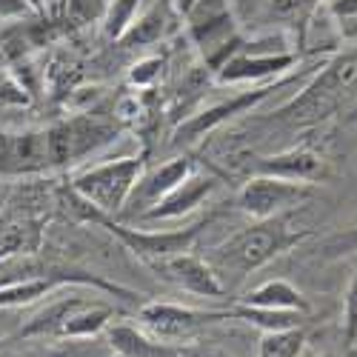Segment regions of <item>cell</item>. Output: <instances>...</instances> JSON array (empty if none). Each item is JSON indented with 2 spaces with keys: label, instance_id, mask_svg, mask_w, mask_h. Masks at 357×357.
Instances as JSON below:
<instances>
[{
  "label": "cell",
  "instance_id": "cell-1",
  "mask_svg": "<svg viewBox=\"0 0 357 357\" xmlns=\"http://www.w3.org/2000/svg\"><path fill=\"white\" fill-rule=\"evenodd\" d=\"M303 237H306V231L289 229V220L283 215L272 218V220H257L255 226L237 231L234 237H229L223 246H218L209 255V263H212V269L218 272L220 280L231 278L237 283V280H243L246 275L263 269L266 263L275 260L289 246L301 243Z\"/></svg>",
  "mask_w": 357,
  "mask_h": 357
},
{
  "label": "cell",
  "instance_id": "cell-2",
  "mask_svg": "<svg viewBox=\"0 0 357 357\" xmlns=\"http://www.w3.org/2000/svg\"><path fill=\"white\" fill-rule=\"evenodd\" d=\"M357 95V52L332 57L320 75L297 98L280 106L275 114L291 123H314L340 109L343 100Z\"/></svg>",
  "mask_w": 357,
  "mask_h": 357
},
{
  "label": "cell",
  "instance_id": "cell-3",
  "mask_svg": "<svg viewBox=\"0 0 357 357\" xmlns=\"http://www.w3.org/2000/svg\"><path fill=\"white\" fill-rule=\"evenodd\" d=\"M140 174H143L140 158H117L75 172L69 189L92 206L95 212L106 218H117L126 209L129 195L140 181Z\"/></svg>",
  "mask_w": 357,
  "mask_h": 357
},
{
  "label": "cell",
  "instance_id": "cell-4",
  "mask_svg": "<svg viewBox=\"0 0 357 357\" xmlns=\"http://www.w3.org/2000/svg\"><path fill=\"white\" fill-rule=\"evenodd\" d=\"M69 197L77 203V209L86 220L92 223H100L103 229H109L117 241H121L129 252H135L140 260H146L149 266L152 263H160V260H169L174 255H183L192 249V243L197 241V234L203 229V223H195V226H186V229H172V231H149V229H129L123 223H114L112 218L95 212L92 206L86 200H80L72 189H69Z\"/></svg>",
  "mask_w": 357,
  "mask_h": 357
},
{
  "label": "cell",
  "instance_id": "cell-5",
  "mask_svg": "<svg viewBox=\"0 0 357 357\" xmlns=\"http://www.w3.org/2000/svg\"><path fill=\"white\" fill-rule=\"evenodd\" d=\"M46 137H49L52 166H69L86 155H95L98 149L109 146L117 137V126L103 121V117L77 114L46 129Z\"/></svg>",
  "mask_w": 357,
  "mask_h": 357
},
{
  "label": "cell",
  "instance_id": "cell-6",
  "mask_svg": "<svg viewBox=\"0 0 357 357\" xmlns=\"http://www.w3.org/2000/svg\"><path fill=\"white\" fill-rule=\"evenodd\" d=\"M309 195H312L309 183L283 181V177L275 174H252L237 192V209L249 215L252 220H272L294 209L297 203L309 200Z\"/></svg>",
  "mask_w": 357,
  "mask_h": 357
},
{
  "label": "cell",
  "instance_id": "cell-7",
  "mask_svg": "<svg viewBox=\"0 0 357 357\" xmlns=\"http://www.w3.org/2000/svg\"><path fill=\"white\" fill-rule=\"evenodd\" d=\"M140 323L149 329V335L166 340V343H183L203 326L229 320V312H197L181 303H146L137 312Z\"/></svg>",
  "mask_w": 357,
  "mask_h": 357
},
{
  "label": "cell",
  "instance_id": "cell-8",
  "mask_svg": "<svg viewBox=\"0 0 357 357\" xmlns=\"http://www.w3.org/2000/svg\"><path fill=\"white\" fill-rule=\"evenodd\" d=\"M152 269L163 280L181 286L183 291L197 294V297H212V301H220V297L229 294V289L223 286V280L212 269V263L192 255V252H183V255H174L169 260L152 263Z\"/></svg>",
  "mask_w": 357,
  "mask_h": 357
},
{
  "label": "cell",
  "instance_id": "cell-9",
  "mask_svg": "<svg viewBox=\"0 0 357 357\" xmlns=\"http://www.w3.org/2000/svg\"><path fill=\"white\" fill-rule=\"evenodd\" d=\"M286 80H278V83H266V86H255V89H249V92H241V95H234V98H229V100H220V103H212V106H206L203 112H197V114H192L189 121H183L181 126H177V132H174V140L177 143H189V140H197V137H203L206 132H212V129H218L220 123H226V121H231L234 114H241V112H246V109H252V106H257L260 100H266L278 86H283Z\"/></svg>",
  "mask_w": 357,
  "mask_h": 357
},
{
  "label": "cell",
  "instance_id": "cell-10",
  "mask_svg": "<svg viewBox=\"0 0 357 357\" xmlns=\"http://www.w3.org/2000/svg\"><path fill=\"white\" fill-rule=\"evenodd\" d=\"M192 172H195V166H192L189 158H172L169 163H163V166H158V169H152V172L140 174V181L135 183V189H132V195H129V203H126V209H123L121 215H126V218H140L146 209H152V206H155L160 197H166L174 186H181Z\"/></svg>",
  "mask_w": 357,
  "mask_h": 357
},
{
  "label": "cell",
  "instance_id": "cell-11",
  "mask_svg": "<svg viewBox=\"0 0 357 357\" xmlns=\"http://www.w3.org/2000/svg\"><path fill=\"white\" fill-rule=\"evenodd\" d=\"M297 63L291 52H234L218 69V83H257L289 72Z\"/></svg>",
  "mask_w": 357,
  "mask_h": 357
},
{
  "label": "cell",
  "instance_id": "cell-12",
  "mask_svg": "<svg viewBox=\"0 0 357 357\" xmlns=\"http://www.w3.org/2000/svg\"><path fill=\"white\" fill-rule=\"evenodd\" d=\"M218 177L215 174H197L192 172L181 186H174L166 197H160L152 209H146L140 215V220H174V218H183L189 212H195L197 206H203L209 200V195L218 189Z\"/></svg>",
  "mask_w": 357,
  "mask_h": 357
},
{
  "label": "cell",
  "instance_id": "cell-13",
  "mask_svg": "<svg viewBox=\"0 0 357 357\" xmlns=\"http://www.w3.org/2000/svg\"><path fill=\"white\" fill-rule=\"evenodd\" d=\"M257 174H275L283 181H297V183H312L323 177V160L312 149H286L280 155L257 158L255 163Z\"/></svg>",
  "mask_w": 357,
  "mask_h": 357
},
{
  "label": "cell",
  "instance_id": "cell-14",
  "mask_svg": "<svg viewBox=\"0 0 357 357\" xmlns=\"http://www.w3.org/2000/svg\"><path fill=\"white\" fill-rule=\"evenodd\" d=\"M106 340L114 354L121 357H177L181 343H166L152 335H143L129 323H109Z\"/></svg>",
  "mask_w": 357,
  "mask_h": 357
},
{
  "label": "cell",
  "instance_id": "cell-15",
  "mask_svg": "<svg viewBox=\"0 0 357 357\" xmlns=\"http://www.w3.org/2000/svg\"><path fill=\"white\" fill-rule=\"evenodd\" d=\"M241 303L263 306V309H289V312H303V314L312 312V303L306 301V294L297 286H291L289 280H280V278L255 286L252 291L243 294Z\"/></svg>",
  "mask_w": 357,
  "mask_h": 357
},
{
  "label": "cell",
  "instance_id": "cell-16",
  "mask_svg": "<svg viewBox=\"0 0 357 357\" xmlns=\"http://www.w3.org/2000/svg\"><path fill=\"white\" fill-rule=\"evenodd\" d=\"M83 303H86V297H80V294L61 297V301H54L46 309H40L35 317H29L20 326L17 337H26V340H32V337H57V335H61V329H63V323L69 320V314L75 309H80Z\"/></svg>",
  "mask_w": 357,
  "mask_h": 357
},
{
  "label": "cell",
  "instance_id": "cell-17",
  "mask_svg": "<svg viewBox=\"0 0 357 357\" xmlns=\"http://www.w3.org/2000/svg\"><path fill=\"white\" fill-rule=\"evenodd\" d=\"M49 137L46 132H20L12 140V174H38L49 169Z\"/></svg>",
  "mask_w": 357,
  "mask_h": 357
},
{
  "label": "cell",
  "instance_id": "cell-18",
  "mask_svg": "<svg viewBox=\"0 0 357 357\" xmlns=\"http://www.w3.org/2000/svg\"><path fill=\"white\" fill-rule=\"evenodd\" d=\"M114 317V309L98 301H86L80 309H75L69 314V320L63 323V329L57 337H72V340H83V337H95L100 332L109 329V323Z\"/></svg>",
  "mask_w": 357,
  "mask_h": 357
},
{
  "label": "cell",
  "instance_id": "cell-19",
  "mask_svg": "<svg viewBox=\"0 0 357 357\" xmlns=\"http://www.w3.org/2000/svg\"><path fill=\"white\" fill-rule=\"evenodd\" d=\"M229 317L243 320L249 326H257L263 332H280V329H297L303 326L306 314L303 312H289V309H263V306H249V303H234L229 309Z\"/></svg>",
  "mask_w": 357,
  "mask_h": 357
},
{
  "label": "cell",
  "instance_id": "cell-20",
  "mask_svg": "<svg viewBox=\"0 0 357 357\" xmlns=\"http://www.w3.org/2000/svg\"><path fill=\"white\" fill-rule=\"evenodd\" d=\"M166 26H169V12L163 3L152 6L149 12H143L140 17H135L129 23L126 32L117 38V43H121L123 49H132V46H149V43H158L166 32Z\"/></svg>",
  "mask_w": 357,
  "mask_h": 357
},
{
  "label": "cell",
  "instance_id": "cell-21",
  "mask_svg": "<svg viewBox=\"0 0 357 357\" xmlns=\"http://www.w3.org/2000/svg\"><path fill=\"white\" fill-rule=\"evenodd\" d=\"M43 77H46L52 100H66L75 92V86L80 83V66L69 54H54L43 72Z\"/></svg>",
  "mask_w": 357,
  "mask_h": 357
},
{
  "label": "cell",
  "instance_id": "cell-22",
  "mask_svg": "<svg viewBox=\"0 0 357 357\" xmlns=\"http://www.w3.org/2000/svg\"><path fill=\"white\" fill-rule=\"evenodd\" d=\"M320 12V0H269V15L280 23L301 29V43H306L309 23Z\"/></svg>",
  "mask_w": 357,
  "mask_h": 357
},
{
  "label": "cell",
  "instance_id": "cell-23",
  "mask_svg": "<svg viewBox=\"0 0 357 357\" xmlns=\"http://www.w3.org/2000/svg\"><path fill=\"white\" fill-rule=\"evenodd\" d=\"M306 346L303 326L297 329H280V332H263L257 357H301Z\"/></svg>",
  "mask_w": 357,
  "mask_h": 357
},
{
  "label": "cell",
  "instance_id": "cell-24",
  "mask_svg": "<svg viewBox=\"0 0 357 357\" xmlns=\"http://www.w3.org/2000/svg\"><path fill=\"white\" fill-rule=\"evenodd\" d=\"M137 6H140V0H109L106 9H103V32L106 38L117 40L121 38L129 23L137 17Z\"/></svg>",
  "mask_w": 357,
  "mask_h": 357
},
{
  "label": "cell",
  "instance_id": "cell-25",
  "mask_svg": "<svg viewBox=\"0 0 357 357\" xmlns=\"http://www.w3.org/2000/svg\"><path fill=\"white\" fill-rule=\"evenodd\" d=\"M35 89L23 83L15 72H0V106H12V109H23L32 106Z\"/></svg>",
  "mask_w": 357,
  "mask_h": 357
},
{
  "label": "cell",
  "instance_id": "cell-26",
  "mask_svg": "<svg viewBox=\"0 0 357 357\" xmlns=\"http://www.w3.org/2000/svg\"><path fill=\"white\" fill-rule=\"evenodd\" d=\"M354 343H357V266L343 297V346L354 349Z\"/></svg>",
  "mask_w": 357,
  "mask_h": 357
},
{
  "label": "cell",
  "instance_id": "cell-27",
  "mask_svg": "<svg viewBox=\"0 0 357 357\" xmlns=\"http://www.w3.org/2000/svg\"><path fill=\"white\" fill-rule=\"evenodd\" d=\"M320 255L329 257V260L343 257V255H357V223L343 229V231H337V234H332L329 241L320 246Z\"/></svg>",
  "mask_w": 357,
  "mask_h": 357
},
{
  "label": "cell",
  "instance_id": "cell-28",
  "mask_svg": "<svg viewBox=\"0 0 357 357\" xmlns=\"http://www.w3.org/2000/svg\"><path fill=\"white\" fill-rule=\"evenodd\" d=\"M160 69H163V61H160V57H149V61H140V63L132 66V72H129V83L137 86V89H149V86L158 80Z\"/></svg>",
  "mask_w": 357,
  "mask_h": 357
},
{
  "label": "cell",
  "instance_id": "cell-29",
  "mask_svg": "<svg viewBox=\"0 0 357 357\" xmlns=\"http://www.w3.org/2000/svg\"><path fill=\"white\" fill-rule=\"evenodd\" d=\"M63 6H66V15L72 20H77V23H89L95 15H100V9H103L100 0H66Z\"/></svg>",
  "mask_w": 357,
  "mask_h": 357
},
{
  "label": "cell",
  "instance_id": "cell-30",
  "mask_svg": "<svg viewBox=\"0 0 357 357\" xmlns=\"http://www.w3.org/2000/svg\"><path fill=\"white\" fill-rule=\"evenodd\" d=\"M177 357H231V354L218 346H206V343H181Z\"/></svg>",
  "mask_w": 357,
  "mask_h": 357
},
{
  "label": "cell",
  "instance_id": "cell-31",
  "mask_svg": "<svg viewBox=\"0 0 357 357\" xmlns=\"http://www.w3.org/2000/svg\"><path fill=\"white\" fill-rule=\"evenodd\" d=\"M329 15L337 17L340 23L357 20V0H332V3H329Z\"/></svg>",
  "mask_w": 357,
  "mask_h": 357
},
{
  "label": "cell",
  "instance_id": "cell-32",
  "mask_svg": "<svg viewBox=\"0 0 357 357\" xmlns=\"http://www.w3.org/2000/svg\"><path fill=\"white\" fill-rule=\"evenodd\" d=\"M29 9L26 0H0V15H23Z\"/></svg>",
  "mask_w": 357,
  "mask_h": 357
},
{
  "label": "cell",
  "instance_id": "cell-33",
  "mask_svg": "<svg viewBox=\"0 0 357 357\" xmlns=\"http://www.w3.org/2000/svg\"><path fill=\"white\" fill-rule=\"evenodd\" d=\"M195 3H197V0H174V6H177V12H181L183 17H186V15H189V12L195 9Z\"/></svg>",
  "mask_w": 357,
  "mask_h": 357
},
{
  "label": "cell",
  "instance_id": "cell-34",
  "mask_svg": "<svg viewBox=\"0 0 357 357\" xmlns=\"http://www.w3.org/2000/svg\"><path fill=\"white\" fill-rule=\"evenodd\" d=\"M26 3H29V6H32L35 12H43V0H26Z\"/></svg>",
  "mask_w": 357,
  "mask_h": 357
},
{
  "label": "cell",
  "instance_id": "cell-35",
  "mask_svg": "<svg viewBox=\"0 0 357 357\" xmlns=\"http://www.w3.org/2000/svg\"><path fill=\"white\" fill-rule=\"evenodd\" d=\"M323 357H337V354H323Z\"/></svg>",
  "mask_w": 357,
  "mask_h": 357
},
{
  "label": "cell",
  "instance_id": "cell-36",
  "mask_svg": "<svg viewBox=\"0 0 357 357\" xmlns=\"http://www.w3.org/2000/svg\"><path fill=\"white\" fill-rule=\"evenodd\" d=\"M49 3H57V0H49Z\"/></svg>",
  "mask_w": 357,
  "mask_h": 357
}]
</instances>
